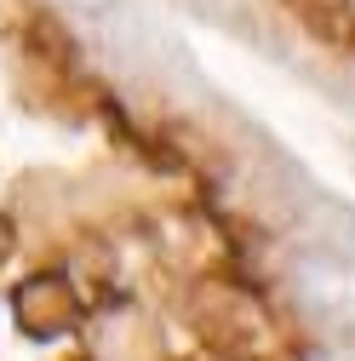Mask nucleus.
I'll return each mask as SVG.
<instances>
[{"label":"nucleus","instance_id":"1","mask_svg":"<svg viewBox=\"0 0 355 361\" xmlns=\"http://www.w3.org/2000/svg\"><path fill=\"white\" fill-rule=\"evenodd\" d=\"M287 287L298 298V310L316 327L355 338V258L338 247H298L287 264Z\"/></svg>","mask_w":355,"mask_h":361},{"label":"nucleus","instance_id":"2","mask_svg":"<svg viewBox=\"0 0 355 361\" xmlns=\"http://www.w3.org/2000/svg\"><path fill=\"white\" fill-rule=\"evenodd\" d=\"M69 6H104V0H69Z\"/></svg>","mask_w":355,"mask_h":361}]
</instances>
